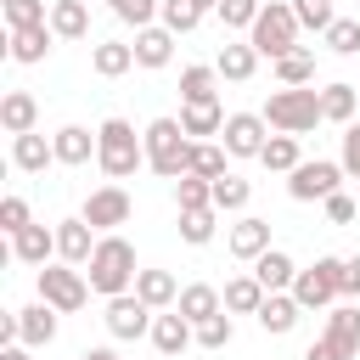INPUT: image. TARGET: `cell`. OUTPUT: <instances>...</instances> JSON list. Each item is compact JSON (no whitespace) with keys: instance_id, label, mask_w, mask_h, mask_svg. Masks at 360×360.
<instances>
[{"instance_id":"f5cc1de1","label":"cell","mask_w":360,"mask_h":360,"mask_svg":"<svg viewBox=\"0 0 360 360\" xmlns=\"http://www.w3.org/2000/svg\"><path fill=\"white\" fill-rule=\"evenodd\" d=\"M0 360H28V349H22V343H6V349H0Z\"/></svg>"},{"instance_id":"b9f144b4","label":"cell","mask_w":360,"mask_h":360,"mask_svg":"<svg viewBox=\"0 0 360 360\" xmlns=\"http://www.w3.org/2000/svg\"><path fill=\"white\" fill-rule=\"evenodd\" d=\"M292 17H298V28H332L338 17H332V0H292Z\"/></svg>"},{"instance_id":"30bf717a","label":"cell","mask_w":360,"mask_h":360,"mask_svg":"<svg viewBox=\"0 0 360 360\" xmlns=\"http://www.w3.org/2000/svg\"><path fill=\"white\" fill-rule=\"evenodd\" d=\"M152 304H141L135 292H118V298H107V332L112 338H152Z\"/></svg>"},{"instance_id":"d6a6232c","label":"cell","mask_w":360,"mask_h":360,"mask_svg":"<svg viewBox=\"0 0 360 360\" xmlns=\"http://www.w3.org/2000/svg\"><path fill=\"white\" fill-rule=\"evenodd\" d=\"M259 163L264 169H276V174H292L304 158H298V135H270L264 141V152H259Z\"/></svg>"},{"instance_id":"277c9868","label":"cell","mask_w":360,"mask_h":360,"mask_svg":"<svg viewBox=\"0 0 360 360\" xmlns=\"http://www.w3.org/2000/svg\"><path fill=\"white\" fill-rule=\"evenodd\" d=\"M326 112H321V90H309V84H298V90H276L270 101H264V124L270 129H281V135H304V129H315Z\"/></svg>"},{"instance_id":"52a82bcc","label":"cell","mask_w":360,"mask_h":360,"mask_svg":"<svg viewBox=\"0 0 360 360\" xmlns=\"http://www.w3.org/2000/svg\"><path fill=\"white\" fill-rule=\"evenodd\" d=\"M343 292V259H315L309 270H298V281H292V298L304 304V309H326L332 298Z\"/></svg>"},{"instance_id":"60d3db41","label":"cell","mask_w":360,"mask_h":360,"mask_svg":"<svg viewBox=\"0 0 360 360\" xmlns=\"http://www.w3.org/2000/svg\"><path fill=\"white\" fill-rule=\"evenodd\" d=\"M39 22H51L45 0H6V34L11 28H39Z\"/></svg>"},{"instance_id":"1f68e13d","label":"cell","mask_w":360,"mask_h":360,"mask_svg":"<svg viewBox=\"0 0 360 360\" xmlns=\"http://www.w3.org/2000/svg\"><path fill=\"white\" fill-rule=\"evenodd\" d=\"M354 107H360V90H354V84H343V79H338V84H326V90H321V112H326V118L354 124Z\"/></svg>"},{"instance_id":"ee69618b","label":"cell","mask_w":360,"mask_h":360,"mask_svg":"<svg viewBox=\"0 0 360 360\" xmlns=\"http://www.w3.org/2000/svg\"><path fill=\"white\" fill-rule=\"evenodd\" d=\"M326 45H332L338 56H354V51H360V22H349V17H338V22L326 28Z\"/></svg>"},{"instance_id":"5b68a950","label":"cell","mask_w":360,"mask_h":360,"mask_svg":"<svg viewBox=\"0 0 360 360\" xmlns=\"http://www.w3.org/2000/svg\"><path fill=\"white\" fill-rule=\"evenodd\" d=\"M259 56H270V62H281L287 51H298V17H292V6H281V0H270L264 11H259V22H253V39H248Z\"/></svg>"},{"instance_id":"ab89813d","label":"cell","mask_w":360,"mask_h":360,"mask_svg":"<svg viewBox=\"0 0 360 360\" xmlns=\"http://www.w3.org/2000/svg\"><path fill=\"white\" fill-rule=\"evenodd\" d=\"M202 22V6L197 0H163V28L169 34H191Z\"/></svg>"},{"instance_id":"5bb4252c","label":"cell","mask_w":360,"mask_h":360,"mask_svg":"<svg viewBox=\"0 0 360 360\" xmlns=\"http://www.w3.org/2000/svg\"><path fill=\"white\" fill-rule=\"evenodd\" d=\"M51 22H39V28H11L6 34V56L11 62H45V51H51Z\"/></svg>"},{"instance_id":"8d00e7d4","label":"cell","mask_w":360,"mask_h":360,"mask_svg":"<svg viewBox=\"0 0 360 360\" xmlns=\"http://www.w3.org/2000/svg\"><path fill=\"white\" fill-rule=\"evenodd\" d=\"M174 202H180V214H186V208H214V180L180 174V180H174Z\"/></svg>"},{"instance_id":"d590c367","label":"cell","mask_w":360,"mask_h":360,"mask_svg":"<svg viewBox=\"0 0 360 360\" xmlns=\"http://www.w3.org/2000/svg\"><path fill=\"white\" fill-rule=\"evenodd\" d=\"M276 79H281L287 90H298V84H309V79H315V56H309L304 45H298V51H287V56L276 62Z\"/></svg>"},{"instance_id":"603a6c76","label":"cell","mask_w":360,"mask_h":360,"mask_svg":"<svg viewBox=\"0 0 360 360\" xmlns=\"http://www.w3.org/2000/svg\"><path fill=\"white\" fill-rule=\"evenodd\" d=\"M298 309H304V304H298L292 292H264V304H259V326L281 338V332L298 326Z\"/></svg>"},{"instance_id":"6da1fadb","label":"cell","mask_w":360,"mask_h":360,"mask_svg":"<svg viewBox=\"0 0 360 360\" xmlns=\"http://www.w3.org/2000/svg\"><path fill=\"white\" fill-rule=\"evenodd\" d=\"M96 163H101V174L129 180V174L146 163V135H135L129 118H107V124L96 129Z\"/></svg>"},{"instance_id":"cb8c5ba5","label":"cell","mask_w":360,"mask_h":360,"mask_svg":"<svg viewBox=\"0 0 360 360\" xmlns=\"http://www.w3.org/2000/svg\"><path fill=\"white\" fill-rule=\"evenodd\" d=\"M51 34H56V39H84V34H90L84 0H51Z\"/></svg>"},{"instance_id":"7bdbcfd3","label":"cell","mask_w":360,"mask_h":360,"mask_svg":"<svg viewBox=\"0 0 360 360\" xmlns=\"http://www.w3.org/2000/svg\"><path fill=\"white\" fill-rule=\"evenodd\" d=\"M107 6H112V17H124L135 28H152V11H163V0H107Z\"/></svg>"},{"instance_id":"9c48e42d","label":"cell","mask_w":360,"mask_h":360,"mask_svg":"<svg viewBox=\"0 0 360 360\" xmlns=\"http://www.w3.org/2000/svg\"><path fill=\"white\" fill-rule=\"evenodd\" d=\"M264 129H270V124H264V112H231V118H225V129H219V146H225L231 158H259V152H264V141H270Z\"/></svg>"},{"instance_id":"83f0119b","label":"cell","mask_w":360,"mask_h":360,"mask_svg":"<svg viewBox=\"0 0 360 360\" xmlns=\"http://www.w3.org/2000/svg\"><path fill=\"white\" fill-rule=\"evenodd\" d=\"M90 68H96L101 79H118V73H129V68H135V45H118V39H101V45L90 51Z\"/></svg>"},{"instance_id":"c3c4849f","label":"cell","mask_w":360,"mask_h":360,"mask_svg":"<svg viewBox=\"0 0 360 360\" xmlns=\"http://www.w3.org/2000/svg\"><path fill=\"white\" fill-rule=\"evenodd\" d=\"M343 174H360V124H343Z\"/></svg>"},{"instance_id":"f6af8a7d","label":"cell","mask_w":360,"mask_h":360,"mask_svg":"<svg viewBox=\"0 0 360 360\" xmlns=\"http://www.w3.org/2000/svg\"><path fill=\"white\" fill-rule=\"evenodd\" d=\"M259 11H264L259 0H219V17H225L231 28H253V22H259Z\"/></svg>"},{"instance_id":"3957f363","label":"cell","mask_w":360,"mask_h":360,"mask_svg":"<svg viewBox=\"0 0 360 360\" xmlns=\"http://www.w3.org/2000/svg\"><path fill=\"white\" fill-rule=\"evenodd\" d=\"M84 276H90V287H96V292H107V298L129 292V287H135V276H141V270H135V248H129L124 236H101V242H96V253H90V270H84Z\"/></svg>"},{"instance_id":"ffe728a7","label":"cell","mask_w":360,"mask_h":360,"mask_svg":"<svg viewBox=\"0 0 360 360\" xmlns=\"http://www.w3.org/2000/svg\"><path fill=\"white\" fill-rule=\"evenodd\" d=\"M34 118H39V101H34L28 90H6V96H0V124H6V135H28Z\"/></svg>"},{"instance_id":"74e56055","label":"cell","mask_w":360,"mask_h":360,"mask_svg":"<svg viewBox=\"0 0 360 360\" xmlns=\"http://www.w3.org/2000/svg\"><path fill=\"white\" fill-rule=\"evenodd\" d=\"M225 158H231L225 146H214V141H197V146H191V174H202V180H219V174H231V169H225Z\"/></svg>"},{"instance_id":"484cf974","label":"cell","mask_w":360,"mask_h":360,"mask_svg":"<svg viewBox=\"0 0 360 360\" xmlns=\"http://www.w3.org/2000/svg\"><path fill=\"white\" fill-rule=\"evenodd\" d=\"M56 253H62L68 264H90V253H96L90 225H84V219H62V225H56Z\"/></svg>"},{"instance_id":"d4e9b609","label":"cell","mask_w":360,"mask_h":360,"mask_svg":"<svg viewBox=\"0 0 360 360\" xmlns=\"http://www.w3.org/2000/svg\"><path fill=\"white\" fill-rule=\"evenodd\" d=\"M11 163L28 169V174H39L45 163H56V146H51L45 135H34V129H28V135H11Z\"/></svg>"},{"instance_id":"7c38bea8","label":"cell","mask_w":360,"mask_h":360,"mask_svg":"<svg viewBox=\"0 0 360 360\" xmlns=\"http://www.w3.org/2000/svg\"><path fill=\"white\" fill-rule=\"evenodd\" d=\"M51 146H56V163H68V169H79V163L96 158V135H90L84 124H62V129L51 135Z\"/></svg>"},{"instance_id":"836d02e7","label":"cell","mask_w":360,"mask_h":360,"mask_svg":"<svg viewBox=\"0 0 360 360\" xmlns=\"http://www.w3.org/2000/svg\"><path fill=\"white\" fill-rule=\"evenodd\" d=\"M180 129H186V135H219V129H225V107H219V101L186 107V112H180Z\"/></svg>"},{"instance_id":"44dd1931","label":"cell","mask_w":360,"mask_h":360,"mask_svg":"<svg viewBox=\"0 0 360 360\" xmlns=\"http://www.w3.org/2000/svg\"><path fill=\"white\" fill-rule=\"evenodd\" d=\"M51 253H56V231L51 225H28V231L11 236V259H22V264H45Z\"/></svg>"},{"instance_id":"ac0fdd59","label":"cell","mask_w":360,"mask_h":360,"mask_svg":"<svg viewBox=\"0 0 360 360\" xmlns=\"http://www.w3.org/2000/svg\"><path fill=\"white\" fill-rule=\"evenodd\" d=\"M191 338H197V326H191L180 309L152 321V343H158V354H186V349H191Z\"/></svg>"},{"instance_id":"681fc988","label":"cell","mask_w":360,"mask_h":360,"mask_svg":"<svg viewBox=\"0 0 360 360\" xmlns=\"http://www.w3.org/2000/svg\"><path fill=\"white\" fill-rule=\"evenodd\" d=\"M326 219H332V225H349V219H354V197L332 191V197H326Z\"/></svg>"},{"instance_id":"e575fe53","label":"cell","mask_w":360,"mask_h":360,"mask_svg":"<svg viewBox=\"0 0 360 360\" xmlns=\"http://www.w3.org/2000/svg\"><path fill=\"white\" fill-rule=\"evenodd\" d=\"M248 197H253V186H248L242 174H219V180H214V208H219V214H242Z\"/></svg>"},{"instance_id":"4dcf8cb0","label":"cell","mask_w":360,"mask_h":360,"mask_svg":"<svg viewBox=\"0 0 360 360\" xmlns=\"http://www.w3.org/2000/svg\"><path fill=\"white\" fill-rule=\"evenodd\" d=\"M214 79H219V68H186V73H180V101H186V107L219 101V96H214Z\"/></svg>"},{"instance_id":"f907efd6","label":"cell","mask_w":360,"mask_h":360,"mask_svg":"<svg viewBox=\"0 0 360 360\" xmlns=\"http://www.w3.org/2000/svg\"><path fill=\"white\" fill-rule=\"evenodd\" d=\"M343 292L360 298V259H343Z\"/></svg>"},{"instance_id":"bcb514c9","label":"cell","mask_w":360,"mask_h":360,"mask_svg":"<svg viewBox=\"0 0 360 360\" xmlns=\"http://www.w3.org/2000/svg\"><path fill=\"white\" fill-rule=\"evenodd\" d=\"M28 225H34V219H28V202H22V197H6V202H0V231L17 236V231H28Z\"/></svg>"},{"instance_id":"db71d44e","label":"cell","mask_w":360,"mask_h":360,"mask_svg":"<svg viewBox=\"0 0 360 360\" xmlns=\"http://www.w3.org/2000/svg\"><path fill=\"white\" fill-rule=\"evenodd\" d=\"M79 360H124V354H112V349H84Z\"/></svg>"},{"instance_id":"4316f807","label":"cell","mask_w":360,"mask_h":360,"mask_svg":"<svg viewBox=\"0 0 360 360\" xmlns=\"http://www.w3.org/2000/svg\"><path fill=\"white\" fill-rule=\"evenodd\" d=\"M51 338H56V309L51 304L17 309V343H51Z\"/></svg>"},{"instance_id":"7dc6e473","label":"cell","mask_w":360,"mask_h":360,"mask_svg":"<svg viewBox=\"0 0 360 360\" xmlns=\"http://www.w3.org/2000/svg\"><path fill=\"white\" fill-rule=\"evenodd\" d=\"M197 343H202V349H225V343H231V315L219 309L214 321H202V326H197Z\"/></svg>"},{"instance_id":"2e32d148","label":"cell","mask_w":360,"mask_h":360,"mask_svg":"<svg viewBox=\"0 0 360 360\" xmlns=\"http://www.w3.org/2000/svg\"><path fill=\"white\" fill-rule=\"evenodd\" d=\"M253 276H259V287H264V292H287V287L298 281V264H292L281 248H270V253H259V259H253Z\"/></svg>"},{"instance_id":"9a60e30c","label":"cell","mask_w":360,"mask_h":360,"mask_svg":"<svg viewBox=\"0 0 360 360\" xmlns=\"http://www.w3.org/2000/svg\"><path fill=\"white\" fill-rule=\"evenodd\" d=\"M174 39L180 34H169V28H135V68H169Z\"/></svg>"},{"instance_id":"4fadbf2b","label":"cell","mask_w":360,"mask_h":360,"mask_svg":"<svg viewBox=\"0 0 360 360\" xmlns=\"http://www.w3.org/2000/svg\"><path fill=\"white\" fill-rule=\"evenodd\" d=\"M231 253H236V259H259V253H270V219L242 214V219L231 225Z\"/></svg>"},{"instance_id":"11a10c76","label":"cell","mask_w":360,"mask_h":360,"mask_svg":"<svg viewBox=\"0 0 360 360\" xmlns=\"http://www.w3.org/2000/svg\"><path fill=\"white\" fill-rule=\"evenodd\" d=\"M197 6H202V11H219V0H197Z\"/></svg>"},{"instance_id":"f35d334b","label":"cell","mask_w":360,"mask_h":360,"mask_svg":"<svg viewBox=\"0 0 360 360\" xmlns=\"http://www.w3.org/2000/svg\"><path fill=\"white\" fill-rule=\"evenodd\" d=\"M214 214H219V208H186V214H180V236H186L191 248L214 242Z\"/></svg>"},{"instance_id":"f1b7e54d","label":"cell","mask_w":360,"mask_h":360,"mask_svg":"<svg viewBox=\"0 0 360 360\" xmlns=\"http://www.w3.org/2000/svg\"><path fill=\"white\" fill-rule=\"evenodd\" d=\"M259 304H264L259 276H236V281H225V315H259Z\"/></svg>"},{"instance_id":"e0dca14e","label":"cell","mask_w":360,"mask_h":360,"mask_svg":"<svg viewBox=\"0 0 360 360\" xmlns=\"http://www.w3.org/2000/svg\"><path fill=\"white\" fill-rule=\"evenodd\" d=\"M174 309H180L191 326H202V321H214V315L225 309V298H219L208 281H191V287H180V304H174Z\"/></svg>"},{"instance_id":"d6986e66","label":"cell","mask_w":360,"mask_h":360,"mask_svg":"<svg viewBox=\"0 0 360 360\" xmlns=\"http://www.w3.org/2000/svg\"><path fill=\"white\" fill-rule=\"evenodd\" d=\"M326 343L338 349V360L360 354V309H332L326 315Z\"/></svg>"},{"instance_id":"816d5d0a","label":"cell","mask_w":360,"mask_h":360,"mask_svg":"<svg viewBox=\"0 0 360 360\" xmlns=\"http://www.w3.org/2000/svg\"><path fill=\"white\" fill-rule=\"evenodd\" d=\"M304 360H338V349L321 338V343H309V349H304Z\"/></svg>"},{"instance_id":"7a4b0ae2","label":"cell","mask_w":360,"mask_h":360,"mask_svg":"<svg viewBox=\"0 0 360 360\" xmlns=\"http://www.w3.org/2000/svg\"><path fill=\"white\" fill-rule=\"evenodd\" d=\"M191 135L180 129V118H152L146 124V169L163 174V180H180L191 174Z\"/></svg>"},{"instance_id":"7402d4cb","label":"cell","mask_w":360,"mask_h":360,"mask_svg":"<svg viewBox=\"0 0 360 360\" xmlns=\"http://www.w3.org/2000/svg\"><path fill=\"white\" fill-rule=\"evenodd\" d=\"M135 298L152 304V309H169V304H180V281L169 270H141L135 276Z\"/></svg>"},{"instance_id":"8fae6325","label":"cell","mask_w":360,"mask_h":360,"mask_svg":"<svg viewBox=\"0 0 360 360\" xmlns=\"http://www.w3.org/2000/svg\"><path fill=\"white\" fill-rule=\"evenodd\" d=\"M79 219H84L90 231H112V225H124V219H129V191H124V186H101V191H90Z\"/></svg>"},{"instance_id":"ba28073f","label":"cell","mask_w":360,"mask_h":360,"mask_svg":"<svg viewBox=\"0 0 360 360\" xmlns=\"http://www.w3.org/2000/svg\"><path fill=\"white\" fill-rule=\"evenodd\" d=\"M338 180H343V163L315 158V163H298V169L287 174V191H292V202H326V197L338 191Z\"/></svg>"},{"instance_id":"f546056e","label":"cell","mask_w":360,"mask_h":360,"mask_svg":"<svg viewBox=\"0 0 360 360\" xmlns=\"http://www.w3.org/2000/svg\"><path fill=\"white\" fill-rule=\"evenodd\" d=\"M214 68H219V79L242 84V79H253V68H259V51H253V45H225Z\"/></svg>"},{"instance_id":"8992f818","label":"cell","mask_w":360,"mask_h":360,"mask_svg":"<svg viewBox=\"0 0 360 360\" xmlns=\"http://www.w3.org/2000/svg\"><path fill=\"white\" fill-rule=\"evenodd\" d=\"M84 298H90V281L73 264H39V304H51L56 315H73L84 309Z\"/></svg>"}]
</instances>
